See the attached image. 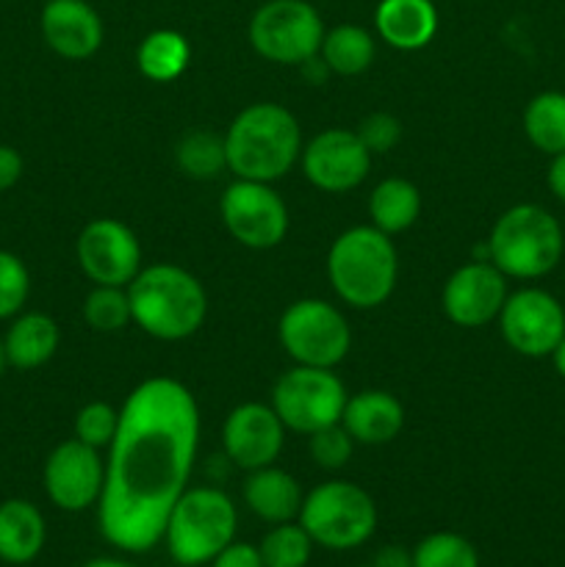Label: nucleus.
Listing matches in <instances>:
<instances>
[{"mask_svg":"<svg viewBox=\"0 0 565 567\" xmlns=\"http://www.w3.org/2000/svg\"><path fill=\"white\" fill-rule=\"evenodd\" d=\"M199 446V410L172 377L144 380L120 410L97 502L100 535L125 554L164 540L172 507L192 480Z\"/></svg>","mask_w":565,"mask_h":567,"instance_id":"f257e3e1","label":"nucleus"},{"mask_svg":"<svg viewBox=\"0 0 565 567\" xmlns=\"http://www.w3.org/2000/svg\"><path fill=\"white\" fill-rule=\"evenodd\" d=\"M222 142L227 169L238 181L275 183L302 155V127L286 105L253 103L238 111Z\"/></svg>","mask_w":565,"mask_h":567,"instance_id":"f03ea898","label":"nucleus"},{"mask_svg":"<svg viewBox=\"0 0 565 567\" xmlns=\"http://www.w3.org/2000/svg\"><path fill=\"white\" fill-rule=\"evenodd\" d=\"M133 324L158 341H183L208 316L205 288L192 271L175 264H153L127 282Z\"/></svg>","mask_w":565,"mask_h":567,"instance_id":"7ed1b4c3","label":"nucleus"},{"mask_svg":"<svg viewBox=\"0 0 565 567\" xmlns=\"http://www.w3.org/2000/svg\"><path fill=\"white\" fill-rule=\"evenodd\" d=\"M399 258L391 236L371 225L349 227L327 252V277L341 302L355 310L380 308L397 288Z\"/></svg>","mask_w":565,"mask_h":567,"instance_id":"20e7f679","label":"nucleus"},{"mask_svg":"<svg viewBox=\"0 0 565 567\" xmlns=\"http://www.w3.org/2000/svg\"><path fill=\"white\" fill-rule=\"evenodd\" d=\"M565 252V236L557 216L535 203L504 210L487 238V260L513 280H541L557 269Z\"/></svg>","mask_w":565,"mask_h":567,"instance_id":"39448f33","label":"nucleus"},{"mask_svg":"<svg viewBox=\"0 0 565 567\" xmlns=\"http://www.w3.org/2000/svg\"><path fill=\"white\" fill-rule=\"evenodd\" d=\"M238 513L227 493L216 487H186L172 507L164 529L170 557L183 567L214 563L222 548L236 540Z\"/></svg>","mask_w":565,"mask_h":567,"instance_id":"423d86ee","label":"nucleus"},{"mask_svg":"<svg viewBox=\"0 0 565 567\" xmlns=\"http://www.w3.org/2000/svg\"><path fill=\"white\" fill-rule=\"evenodd\" d=\"M297 520L310 535L314 546L349 551L369 543L374 535L377 504L355 482H321L314 491L305 493Z\"/></svg>","mask_w":565,"mask_h":567,"instance_id":"0eeeda50","label":"nucleus"},{"mask_svg":"<svg viewBox=\"0 0 565 567\" xmlns=\"http://www.w3.org/2000/svg\"><path fill=\"white\" fill-rule=\"evenodd\" d=\"M277 338L297 365L336 369L352 347V330L336 305L325 299H297L277 324Z\"/></svg>","mask_w":565,"mask_h":567,"instance_id":"6e6552de","label":"nucleus"},{"mask_svg":"<svg viewBox=\"0 0 565 567\" xmlns=\"http://www.w3.org/2000/svg\"><path fill=\"white\" fill-rule=\"evenodd\" d=\"M349 393L332 369L294 365L271 388V410L282 426L299 435H314L341 421Z\"/></svg>","mask_w":565,"mask_h":567,"instance_id":"1a4fd4ad","label":"nucleus"},{"mask_svg":"<svg viewBox=\"0 0 565 567\" xmlns=\"http://www.w3.org/2000/svg\"><path fill=\"white\" fill-rule=\"evenodd\" d=\"M321 39L325 22L308 0H269L249 20V44L271 64H308Z\"/></svg>","mask_w":565,"mask_h":567,"instance_id":"9d476101","label":"nucleus"},{"mask_svg":"<svg viewBox=\"0 0 565 567\" xmlns=\"http://www.w3.org/2000/svg\"><path fill=\"white\" fill-rule=\"evenodd\" d=\"M219 214L227 233L249 249L277 247L288 233V208L269 183L236 177L222 194Z\"/></svg>","mask_w":565,"mask_h":567,"instance_id":"9b49d317","label":"nucleus"},{"mask_svg":"<svg viewBox=\"0 0 565 567\" xmlns=\"http://www.w3.org/2000/svg\"><path fill=\"white\" fill-rule=\"evenodd\" d=\"M496 321L504 343L524 358H548L565 338V308L543 288L507 293Z\"/></svg>","mask_w":565,"mask_h":567,"instance_id":"f8f14e48","label":"nucleus"},{"mask_svg":"<svg viewBox=\"0 0 565 567\" xmlns=\"http://www.w3.org/2000/svg\"><path fill=\"white\" fill-rule=\"evenodd\" d=\"M299 164L310 186L327 194H343L358 188L369 177L371 150L366 147L358 131L327 127L305 144Z\"/></svg>","mask_w":565,"mask_h":567,"instance_id":"ddd939ff","label":"nucleus"},{"mask_svg":"<svg viewBox=\"0 0 565 567\" xmlns=\"http://www.w3.org/2000/svg\"><path fill=\"white\" fill-rule=\"evenodd\" d=\"M75 258L94 286H122L142 271V247L136 233L116 219H94L81 230Z\"/></svg>","mask_w":565,"mask_h":567,"instance_id":"4468645a","label":"nucleus"},{"mask_svg":"<svg viewBox=\"0 0 565 567\" xmlns=\"http://www.w3.org/2000/svg\"><path fill=\"white\" fill-rule=\"evenodd\" d=\"M105 463L100 449L78 437L59 443L44 463V493L64 513H83L103 496Z\"/></svg>","mask_w":565,"mask_h":567,"instance_id":"2eb2a0df","label":"nucleus"},{"mask_svg":"<svg viewBox=\"0 0 565 567\" xmlns=\"http://www.w3.org/2000/svg\"><path fill=\"white\" fill-rule=\"evenodd\" d=\"M507 299V277L491 260H474L449 275L443 286V313L458 327H485L499 319Z\"/></svg>","mask_w":565,"mask_h":567,"instance_id":"dca6fc26","label":"nucleus"},{"mask_svg":"<svg viewBox=\"0 0 565 567\" xmlns=\"http://www.w3.org/2000/svg\"><path fill=\"white\" fill-rule=\"evenodd\" d=\"M282 441H286V426L277 419L271 404H238L222 426V446L227 460L247 474L275 465L282 452Z\"/></svg>","mask_w":565,"mask_h":567,"instance_id":"f3484780","label":"nucleus"},{"mask_svg":"<svg viewBox=\"0 0 565 567\" xmlns=\"http://www.w3.org/2000/svg\"><path fill=\"white\" fill-rule=\"evenodd\" d=\"M39 25L48 48L66 61L89 59L103 44V20L86 0H48Z\"/></svg>","mask_w":565,"mask_h":567,"instance_id":"a211bd4d","label":"nucleus"},{"mask_svg":"<svg viewBox=\"0 0 565 567\" xmlns=\"http://www.w3.org/2000/svg\"><path fill=\"white\" fill-rule=\"evenodd\" d=\"M341 426L355 443L386 446L404 426L402 402L388 391H360L343 404Z\"/></svg>","mask_w":565,"mask_h":567,"instance_id":"6ab92c4d","label":"nucleus"},{"mask_svg":"<svg viewBox=\"0 0 565 567\" xmlns=\"http://www.w3.org/2000/svg\"><path fill=\"white\" fill-rule=\"evenodd\" d=\"M242 493L249 513L271 526L297 520L305 502V493L302 487H299V482L294 480L288 471L275 468V465L249 471L247 480H244Z\"/></svg>","mask_w":565,"mask_h":567,"instance_id":"aec40b11","label":"nucleus"},{"mask_svg":"<svg viewBox=\"0 0 565 567\" xmlns=\"http://www.w3.org/2000/svg\"><path fill=\"white\" fill-rule=\"evenodd\" d=\"M374 25L391 48L421 50L435 39L438 11L432 0H380Z\"/></svg>","mask_w":565,"mask_h":567,"instance_id":"412c9836","label":"nucleus"},{"mask_svg":"<svg viewBox=\"0 0 565 567\" xmlns=\"http://www.w3.org/2000/svg\"><path fill=\"white\" fill-rule=\"evenodd\" d=\"M48 526L37 504L9 498L0 504V563L28 565L42 554Z\"/></svg>","mask_w":565,"mask_h":567,"instance_id":"4be33fe9","label":"nucleus"},{"mask_svg":"<svg viewBox=\"0 0 565 567\" xmlns=\"http://www.w3.org/2000/svg\"><path fill=\"white\" fill-rule=\"evenodd\" d=\"M61 341L59 324L48 313H22L11 321L3 338L6 360L20 371L39 369L55 354Z\"/></svg>","mask_w":565,"mask_h":567,"instance_id":"5701e85b","label":"nucleus"},{"mask_svg":"<svg viewBox=\"0 0 565 567\" xmlns=\"http://www.w3.org/2000/svg\"><path fill=\"white\" fill-rule=\"evenodd\" d=\"M421 214V194L404 177H386L377 183L369 197L371 227H377L386 236L410 230Z\"/></svg>","mask_w":565,"mask_h":567,"instance_id":"b1692460","label":"nucleus"},{"mask_svg":"<svg viewBox=\"0 0 565 567\" xmlns=\"http://www.w3.org/2000/svg\"><path fill=\"white\" fill-rule=\"evenodd\" d=\"M374 39L366 31L363 25H336L330 31H325V39H321V64L327 70H332L336 75L352 78L360 75L371 66L374 61Z\"/></svg>","mask_w":565,"mask_h":567,"instance_id":"393cba45","label":"nucleus"},{"mask_svg":"<svg viewBox=\"0 0 565 567\" xmlns=\"http://www.w3.org/2000/svg\"><path fill=\"white\" fill-rule=\"evenodd\" d=\"M192 59V48H188L186 37L170 28L147 33L136 50V64L144 78L155 83H170L183 75Z\"/></svg>","mask_w":565,"mask_h":567,"instance_id":"a878e982","label":"nucleus"},{"mask_svg":"<svg viewBox=\"0 0 565 567\" xmlns=\"http://www.w3.org/2000/svg\"><path fill=\"white\" fill-rule=\"evenodd\" d=\"M524 133L546 155L565 153V94L541 92L524 109Z\"/></svg>","mask_w":565,"mask_h":567,"instance_id":"bb28decb","label":"nucleus"},{"mask_svg":"<svg viewBox=\"0 0 565 567\" xmlns=\"http://www.w3.org/2000/svg\"><path fill=\"white\" fill-rule=\"evenodd\" d=\"M264 567H308L314 554V540L299 526V520L275 524L258 546Z\"/></svg>","mask_w":565,"mask_h":567,"instance_id":"cd10ccee","label":"nucleus"},{"mask_svg":"<svg viewBox=\"0 0 565 567\" xmlns=\"http://www.w3.org/2000/svg\"><path fill=\"white\" fill-rule=\"evenodd\" d=\"M413 567H480V551L458 532H432L413 548Z\"/></svg>","mask_w":565,"mask_h":567,"instance_id":"c85d7f7f","label":"nucleus"},{"mask_svg":"<svg viewBox=\"0 0 565 567\" xmlns=\"http://www.w3.org/2000/svg\"><path fill=\"white\" fill-rule=\"evenodd\" d=\"M83 319L94 332H120L133 321L127 288L94 286L83 302Z\"/></svg>","mask_w":565,"mask_h":567,"instance_id":"c756f323","label":"nucleus"},{"mask_svg":"<svg viewBox=\"0 0 565 567\" xmlns=\"http://www.w3.org/2000/svg\"><path fill=\"white\" fill-rule=\"evenodd\" d=\"M177 164L186 175L197 177V181H208V177L219 175V169H227L225 142L205 131L192 133L177 147Z\"/></svg>","mask_w":565,"mask_h":567,"instance_id":"7c9ffc66","label":"nucleus"},{"mask_svg":"<svg viewBox=\"0 0 565 567\" xmlns=\"http://www.w3.org/2000/svg\"><path fill=\"white\" fill-rule=\"evenodd\" d=\"M120 430V410L109 402H89L75 415V437L92 449H109Z\"/></svg>","mask_w":565,"mask_h":567,"instance_id":"2f4dec72","label":"nucleus"},{"mask_svg":"<svg viewBox=\"0 0 565 567\" xmlns=\"http://www.w3.org/2000/svg\"><path fill=\"white\" fill-rule=\"evenodd\" d=\"M31 293V277L14 252L0 249V319L20 313Z\"/></svg>","mask_w":565,"mask_h":567,"instance_id":"473e14b6","label":"nucleus"},{"mask_svg":"<svg viewBox=\"0 0 565 567\" xmlns=\"http://www.w3.org/2000/svg\"><path fill=\"white\" fill-rule=\"evenodd\" d=\"M308 449L310 457H314V463L319 465V468L338 471L349 463V457H352L355 441L349 437V432L343 430L341 421H338V424L325 426V430L308 435Z\"/></svg>","mask_w":565,"mask_h":567,"instance_id":"72a5a7b5","label":"nucleus"},{"mask_svg":"<svg viewBox=\"0 0 565 567\" xmlns=\"http://www.w3.org/2000/svg\"><path fill=\"white\" fill-rule=\"evenodd\" d=\"M358 136L363 138L371 155L386 153V150H391L399 142V122L391 114H371L363 120Z\"/></svg>","mask_w":565,"mask_h":567,"instance_id":"f704fd0d","label":"nucleus"},{"mask_svg":"<svg viewBox=\"0 0 565 567\" xmlns=\"http://www.w3.org/2000/svg\"><path fill=\"white\" fill-rule=\"evenodd\" d=\"M210 567H264V559H260L258 546L233 540L230 546L216 554Z\"/></svg>","mask_w":565,"mask_h":567,"instance_id":"c9c22d12","label":"nucleus"},{"mask_svg":"<svg viewBox=\"0 0 565 567\" xmlns=\"http://www.w3.org/2000/svg\"><path fill=\"white\" fill-rule=\"evenodd\" d=\"M22 177V155L9 144H0V192H9Z\"/></svg>","mask_w":565,"mask_h":567,"instance_id":"e433bc0d","label":"nucleus"},{"mask_svg":"<svg viewBox=\"0 0 565 567\" xmlns=\"http://www.w3.org/2000/svg\"><path fill=\"white\" fill-rule=\"evenodd\" d=\"M371 567H413V551L404 546H382Z\"/></svg>","mask_w":565,"mask_h":567,"instance_id":"4c0bfd02","label":"nucleus"},{"mask_svg":"<svg viewBox=\"0 0 565 567\" xmlns=\"http://www.w3.org/2000/svg\"><path fill=\"white\" fill-rule=\"evenodd\" d=\"M546 183H548V192H552L559 203H565V153L552 155Z\"/></svg>","mask_w":565,"mask_h":567,"instance_id":"58836bf2","label":"nucleus"},{"mask_svg":"<svg viewBox=\"0 0 565 567\" xmlns=\"http://www.w3.org/2000/svg\"><path fill=\"white\" fill-rule=\"evenodd\" d=\"M548 358H552L554 371H557V374L563 377V380H565V338H563V341L557 343V349H554V352L548 354Z\"/></svg>","mask_w":565,"mask_h":567,"instance_id":"ea45409f","label":"nucleus"},{"mask_svg":"<svg viewBox=\"0 0 565 567\" xmlns=\"http://www.w3.org/2000/svg\"><path fill=\"white\" fill-rule=\"evenodd\" d=\"M81 567H133L131 563H122V559H92V563L81 565Z\"/></svg>","mask_w":565,"mask_h":567,"instance_id":"a19ab883","label":"nucleus"},{"mask_svg":"<svg viewBox=\"0 0 565 567\" xmlns=\"http://www.w3.org/2000/svg\"><path fill=\"white\" fill-rule=\"evenodd\" d=\"M6 365H9V360H6V347H3V338H0V377H3Z\"/></svg>","mask_w":565,"mask_h":567,"instance_id":"79ce46f5","label":"nucleus"},{"mask_svg":"<svg viewBox=\"0 0 565 567\" xmlns=\"http://www.w3.org/2000/svg\"><path fill=\"white\" fill-rule=\"evenodd\" d=\"M355 567H371V565H355Z\"/></svg>","mask_w":565,"mask_h":567,"instance_id":"37998d69","label":"nucleus"}]
</instances>
